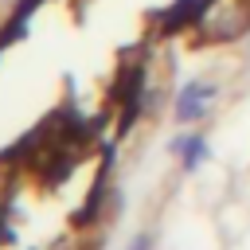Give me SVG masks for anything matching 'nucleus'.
<instances>
[{
  "label": "nucleus",
  "instance_id": "1",
  "mask_svg": "<svg viewBox=\"0 0 250 250\" xmlns=\"http://www.w3.org/2000/svg\"><path fill=\"white\" fill-rule=\"evenodd\" d=\"M211 98H215V86H211V82H188V86L180 90V98H176V121H180V125H195V121L207 113Z\"/></svg>",
  "mask_w": 250,
  "mask_h": 250
},
{
  "label": "nucleus",
  "instance_id": "2",
  "mask_svg": "<svg viewBox=\"0 0 250 250\" xmlns=\"http://www.w3.org/2000/svg\"><path fill=\"white\" fill-rule=\"evenodd\" d=\"M172 152H184V168L195 172V168L203 164V156H207V141H203L199 133H188V137H176V141H172Z\"/></svg>",
  "mask_w": 250,
  "mask_h": 250
},
{
  "label": "nucleus",
  "instance_id": "3",
  "mask_svg": "<svg viewBox=\"0 0 250 250\" xmlns=\"http://www.w3.org/2000/svg\"><path fill=\"white\" fill-rule=\"evenodd\" d=\"M129 250H152V234H148V230H141V234L129 242Z\"/></svg>",
  "mask_w": 250,
  "mask_h": 250
}]
</instances>
